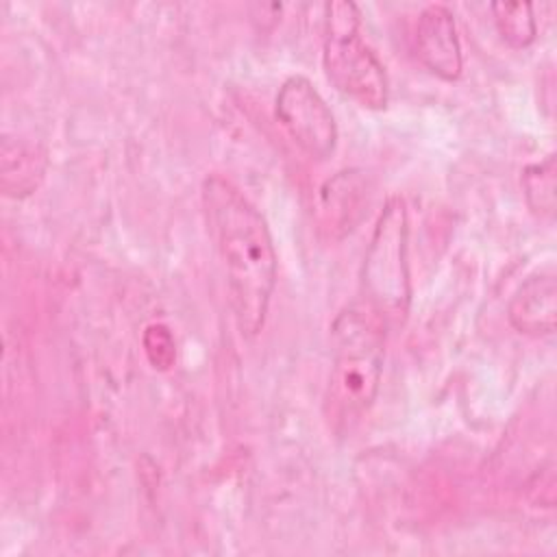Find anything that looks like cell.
I'll list each match as a JSON object with an SVG mask.
<instances>
[{"label": "cell", "mask_w": 557, "mask_h": 557, "mask_svg": "<svg viewBox=\"0 0 557 557\" xmlns=\"http://www.w3.org/2000/svg\"><path fill=\"white\" fill-rule=\"evenodd\" d=\"M322 65L326 78L363 109H385L389 81L385 65L361 37V11L350 0L324 4Z\"/></svg>", "instance_id": "cell-3"}, {"label": "cell", "mask_w": 557, "mask_h": 557, "mask_svg": "<svg viewBox=\"0 0 557 557\" xmlns=\"http://www.w3.org/2000/svg\"><path fill=\"white\" fill-rule=\"evenodd\" d=\"M48 170V152L41 144L17 135H4L0 146V187L9 198H26L41 185Z\"/></svg>", "instance_id": "cell-9"}, {"label": "cell", "mask_w": 557, "mask_h": 557, "mask_svg": "<svg viewBox=\"0 0 557 557\" xmlns=\"http://www.w3.org/2000/svg\"><path fill=\"white\" fill-rule=\"evenodd\" d=\"M144 352L154 370H168L176 359V344L170 329L161 322H152L146 326L144 337Z\"/></svg>", "instance_id": "cell-12"}, {"label": "cell", "mask_w": 557, "mask_h": 557, "mask_svg": "<svg viewBox=\"0 0 557 557\" xmlns=\"http://www.w3.org/2000/svg\"><path fill=\"white\" fill-rule=\"evenodd\" d=\"M407 244V205L400 196H392L376 218L361 268V283L368 296L366 305L383 315L385 322L400 320L409 309L411 274Z\"/></svg>", "instance_id": "cell-4"}, {"label": "cell", "mask_w": 557, "mask_h": 557, "mask_svg": "<svg viewBox=\"0 0 557 557\" xmlns=\"http://www.w3.org/2000/svg\"><path fill=\"white\" fill-rule=\"evenodd\" d=\"M274 115L294 144L311 159H326L337 144V122L309 78L296 74L283 81L274 98Z\"/></svg>", "instance_id": "cell-5"}, {"label": "cell", "mask_w": 557, "mask_h": 557, "mask_svg": "<svg viewBox=\"0 0 557 557\" xmlns=\"http://www.w3.org/2000/svg\"><path fill=\"white\" fill-rule=\"evenodd\" d=\"M385 329V318L370 305L342 309L331 326V372L324 392V416L337 435L350 433L379 396Z\"/></svg>", "instance_id": "cell-2"}, {"label": "cell", "mask_w": 557, "mask_h": 557, "mask_svg": "<svg viewBox=\"0 0 557 557\" xmlns=\"http://www.w3.org/2000/svg\"><path fill=\"white\" fill-rule=\"evenodd\" d=\"M555 157L548 154L546 159L537 163H529L522 170L520 183H522V194L527 198L529 209L540 215V218H553L555 215Z\"/></svg>", "instance_id": "cell-11"}, {"label": "cell", "mask_w": 557, "mask_h": 557, "mask_svg": "<svg viewBox=\"0 0 557 557\" xmlns=\"http://www.w3.org/2000/svg\"><path fill=\"white\" fill-rule=\"evenodd\" d=\"M416 52L422 65L444 78L457 81L463 72V50L455 15L444 4H426L416 20Z\"/></svg>", "instance_id": "cell-7"}, {"label": "cell", "mask_w": 557, "mask_h": 557, "mask_svg": "<svg viewBox=\"0 0 557 557\" xmlns=\"http://www.w3.org/2000/svg\"><path fill=\"white\" fill-rule=\"evenodd\" d=\"M372 181L363 170H339L318 194V224L331 239L346 237L370 205Z\"/></svg>", "instance_id": "cell-6"}, {"label": "cell", "mask_w": 557, "mask_h": 557, "mask_svg": "<svg viewBox=\"0 0 557 557\" xmlns=\"http://www.w3.org/2000/svg\"><path fill=\"white\" fill-rule=\"evenodd\" d=\"M509 324L531 337L553 335L557 324V278L553 270L529 276L511 296Z\"/></svg>", "instance_id": "cell-8"}, {"label": "cell", "mask_w": 557, "mask_h": 557, "mask_svg": "<svg viewBox=\"0 0 557 557\" xmlns=\"http://www.w3.org/2000/svg\"><path fill=\"white\" fill-rule=\"evenodd\" d=\"M490 11L505 44L522 50L535 41L537 24L531 2H492Z\"/></svg>", "instance_id": "cell-10"}, {"label": "cell", "mask_w": 557, "mask_h": 557, "mask_svg": "<svg viewBox=\"0 0 557 557\" xmlns=\"http://www.w3.org/2000/svg\"><path fill=\"white\" fill-rule=\"evenodd\" d=\"M209 237L224 268L228 302L244 337H255L268 318L276 287V250L261 211L222 174L200 187Z\"/></svg>", "instance_id": "cell-1"}]
</instances>
